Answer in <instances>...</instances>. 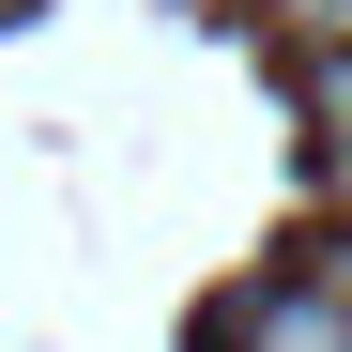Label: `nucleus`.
Instances as JSON below:
<instances>
[{
  "instance_id": "1",
  "label": "nucleus",
  "mask_w": 352,
  "mask_h": 352,
  "mask_svg": "<svg viewBox=\"0 0 352 352\" xmlns=\"http://www.w3.org/2000/svg\"><path fill=\"white\" fill-rule=\"evenodd\" d=\"M307 123L352 138V46H307Z\"/></svg>"
},
{
  "instance_id": "2",
  "label": "nucleus",
  "mask_w": 352,
  "mask_h": 352,
  "mask_svg": "<svg viewBox=\"0 0 352 352\" xmlns=\"http://www.w3.org/2000/svg\"><path fill=\"white\" fill-rule=\"evenodd\" d=\"M322 199H337V214H352V138H322Z\"/></svg>"
}]
</instances>
